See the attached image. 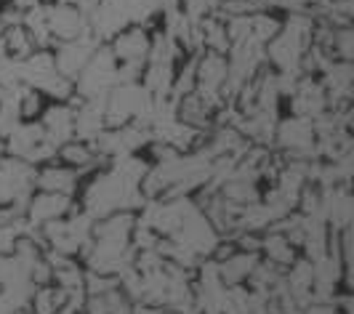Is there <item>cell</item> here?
<instances>
[{
    "label": "cell",
    "instance_id": "7a4b0ae2",
    "mask_svg": "<svg viewBox=\"0 0 354 314\" xmlns=\"http://www.w3.org/2000/svg\"><path fill=\"white\" fill-rule=\"evenodd\" d=\"M64 208H67V200L62 194H48V197H40L37 203H32V216L37 221H53Z\"/></svg>",
    "mask_w": 354,
    "mask_h": 314
},
{
    "label": "cell",
    "instance_id": "6da1fadb",
    "mask_svg": "<svg viewBox=\"0 0 354 314\" xmlns=\"http://www.w3.org/2000/svg\"><path fill=\"white\" fill-rule=\"evenodd\" d=\"M118 56L125 62V67L131 64H142V56L147 53V35L142 30H133V33H125L118 37Z\"/></svg>",
    "mask_w": 354,
    "mask_h": 314
},
{
    "label": "cell",
    "instance_id": "277c9868",
    "mask_svg": "<svg viewBox=\"0 0 354 314\" xmlns=\"http://www.w3.org/2000/svg\"><path fill=\"white\" fill-rule=\"evenodd\" d=\"M62 155L67 157L70 163H75V165H88L91 157H93L83 144H70V147H64V149H62Z\"/></svg>",
    "mask_w": 354,
    "mask_h": 314
},
{
    "label": "cell",
    "instance_id": "3957f363",
    "mask_svg": "<svg viewBox=\"0 0 354 314\" xmlns=\"http://www.w3.org/2000/svg\"><path fill=\"white\" fill-rule=\"evenodd\" d=\"M72 184H75V181H72V176L67 174V171H46V174L40 176V187L53 194L70 192Z\"/></svg>",
    "mask_w": 354,
    "mask_h": 314
}]
</instances>
